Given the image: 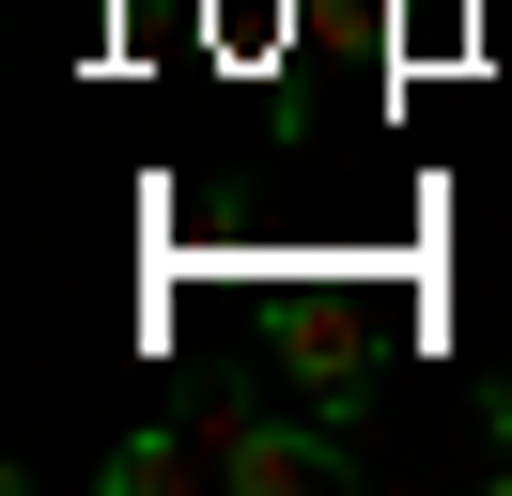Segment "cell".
I'll return each mask as SVG.
<instances>
[{"label": "cell", "mask_w": 512, "mask_h": 496, "mask_svg": "<svg viewBox=\"0 0 512 496\" xmlns=\"http://www.w3.org/2000/svg\"><path fill=\"white\" fill-rule=\"evenodd\" d=\"M94 481H109V496H187V481H218V465H202V419H140Z\"/></svg>", "instance_id": "3957f363"}, {"label": "cell", "mask_w": 512, "mask_h": 496, "mask_svg": "<svg viewBox=\"0 0 512 496\" xmlns=\"http://www.w3.org/2000/svg\"><path fill=\"white\" fill-rule=\"evenodd\" d=\"M497 496H512V434H497Z\"/></svg>", "instance_id": "277c9868"}, {"label": "cell", "mask_w": 512, "mask_h": 496, "mask_svg": "<svg viewBox=\"0 0 512 496\" xmlns=\"http://www.w3.org/2000/svg\"><path fill=\"white\" fill-rule=\"evenodd\" d=\"M280 372H295V403H326V419H357V403H373V357H357V326H326V310H295Z\"/></svg>", "instance_id": "7a4b0ae2"}, {"label": "cell", "mask_w": 512, "mask_h": 496, "mask_svg": "<svg viewBox=\"0 0 512 496\" xmlns=\"http://www.w3.org/2000/svg\"><path fill=\"white\" fill-rule=\"evenodd\" d=\"M202 465H218V481L233 496H326V481H342V419H326V403H311V419H264V403H202Z\"/></svg>", "instance_id": "6da1fadb"}]
</instances>
